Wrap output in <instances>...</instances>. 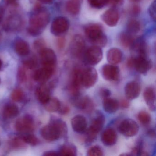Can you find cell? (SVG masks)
Here are the masks:
<instances>
[{
    "label": "cell",
    "instance_id": "1",
    "mask_svg": "<svg viewBox=\"0 0 156 156\" xmlns=\"http://www.w3.org/2000/svg\"><path fill=\"white\" fill-rule=\"evenodd\" d=\"M50 21L49 11L44 8H38L30 18L28 32L32 36L40 35L46 28Z\"/></svg>",
    "mask_w": 156,
    "mask_h": 156
},
{
    "label": "cell",
    "instance_id": "2",
    "mask_svg": "<svg viewBox=\"0 0 156 156\" xmlns=\"http://www.w3.org/2000/svg\"><path fill=\"white\" fill-rule=\"evenodd\" d=\"M68 133L66 123L61 119H55L49 125L41 129L42 136L47 141H53L60 138L66 137Z\"/></svg>",
    "mask_w": 156,
    "mask_h": 156
},
{
    "label": "cell",
    "instance_id": "3",
    "mask_svg": "<svg viewBox=\"0 0 156 156\" xmlns=\"http://www.w3.org/2000/svg\"><path fill=\"white\" fill-rule=\"evenodd\" d=\"M84 31L86 36L94 45L102 48L106 45L107 38L101 25L97 23L88 24L85 28Z\"/></svg>",
    "mask_w": 156,
    "mask_h": 156
},
{
    "label": "cell",
    "instance_id": "4",
    "mask_svg": "<svg viewBox=\"0 0 156 156\" xmlns=\"http://www.w3.org/2000/svg\"><path fill=\"white\" fill-rule=\"evenodd\" d=\"M118 130L125 136L132 137L138 133L139 127L135 120L131 119H126L119 124Z\"/></svg>",
    "mask_w": 156,
    "mask_h": 156
},
{
    "label": "cell",
    "instance_id": "5",
    "mask_svg": "<svg viewBox=\"0 0 156 156\" xmlns=\"http://www.w3.org/2000/svg\"><path fill=\"white\" fill-rule=\"evenodd\" d=\"M85 60L90 65L94 66L99 63L102 60L103 51L101 47L93 45L85 51Z\"/></svg>",
    "mask_w": 156,
    "mask_h": 156
},
{
    "label": "cell",
    "instance_id": "6",
    "mask_svg": "<svg viewBox=\"0 0 156 156\" xmlns=\"http://www.w3.org/2000/svg\"><path fill=\"white\" fill-rule=\"evenodd\" d=\"M98 78L97 72L95 68L88 67L82 70V85L86 88L94 86Z\"/></svg>",
    "mask_w": 156,
    "mask_h": 156
},
{
    "label": "cell",
    "instance_id": "7",
    "mask_svg": "<svg viewBox=\"0 0 156 156\" xmlns=\"http://www.w3.org/2000/svg\"><path fill=\"white\" fill-rule=\"evenodd\" d=\"M70 27V22L67 18L59 17L55 18L51 26V32L56 36H59L66 32Z\"/></svg>",
    "mask_w": 156,
    "mask_h": 156
},
{
    "label": "cell",
    "instance_id": "8",
    "mask_svg": "<svg viewBox=\"0 0 156 156\" xmlns=\"http://www.w3.org/2000/svg\"><path fill=\"white\" fill-rule=\"evenodd\" d=\"M85 46L84 39L80 34H76L73 37L70 44L71 53L75 57H80L84 53Z\"/></svg>",
    "mask_w": 156,
    "mask_h": 156
},
{
    "label": "cell",
    "instance_id": "9",
    "mask_svg": "<svg viewBox=\"0 0 156 156\" xmlns=\"http://www.w3.org/2000/svg\"><path fill=\"white\" fill-rule=\"evenodd\" d=\"M132 58L133 67L140 73L146 74L152 67V62L147 56H133Z\"/></svg>",
    "mask_w": 156,
    "mask_h": 156
},
{
    "label": "cell",
    "instance_id": "10",
    "mask_svg": "<svg viewBox=\"0 0 156 156\" xmlns=\"http://www.w3.org/2000/svg\"><path fill=\"white\" fill-rule=\"evenodd\" d=\"M102 73L104 79L111 82L118 81L120 76V71L118 66L110 64L103 66Z\"/></svg>",
    "mask_w": 156,
    "mask_h": 156
},
{
    "label": "cell",
    "instance_id": "11",
    "mask_svg": "<svg viewBox=\"0 0 156 156\" xmlns=\"http://www.w3.org/2000/svg\"><path fill=\"white\" fill-rule=\"evenodd\" d=\"M82 72L80 68H76L72 73L70 90L74 97L79 95V91L82 85Z\"/></svg>",
    "mask_w": 156,
    "mask_h": 156
},
{
    "label": "cell",
    "instance_id": "12",
    "mask_svg": "<svg viewBox=\"0 0 156 156\" xmlns=\"http://www.w3.org/2000/svg\"><path fill=\"white\" fill-rule=\"evenodd\" d=\"M41 63L43 66L55 67L56 62V56L52 50L44 48L40 51Z\"/></svg>",
    "mask_w": 156,
    "mask_h": 156
},
{
    "label": "cell",
    "instance_id": "13",
    "mask_svg": "<svg viewBox=\"0 0 156 156\" xmlns=\"http://www.w3.org/2000/svg\"><path fill=\"white\" fill-rule=\"evenodd\" d=\"M15 126L16 130L19 132L27 133L33 129L34 121L30 116H24L16 121Z\"/></svg>",
    "mask_w": 156,
    "mask_h": 156
},
{
    "label": "cell",
    "instance_id": "14",
    "mask_svg": "<svg viewBox=\"0 0 156 156\" xmlns=\"http://www.w3.org/2000/svg\"><path fill=\"white\" fill-rule=\"evenodd\" d=\"M105 118L101 112H97L87 131L97 135L103 129L105 125Z\"/></svg>",
    "mask_w": 156,
    "mask_h": 156
},
{
    "label": "cell",
    "instance_id": "15",
    "mask_svg": "<svg viewBox=\"0 0 156 156\" xmlns=\"http://www.w3.org/2000/svg\"><path fill=\"white\" fill-rule=\"evenodd\" d=\"M71 126L74 131L80 134L86 131L87 123L86 118L82 115L75 116L71 120Z\"/></svg>",
    "mask_w": 156,
    "mask_h": 156
},
{
    "label": "cell",
    "instance_id": "16",
    "mask_svg": "<svg viewBox=\"0 0 156 156\" xmlns=\"http://www.w3.org/2000/svg\"><path fill=\"white\" fill-rule=\"evenodd\" d=\"M125 93L126 97L129 100L136 99L140 94V85L136 81L129 82L125 86Z\"/></svg>",
    "mask_w": 156,
    "mask_h": 156
},
{
    "label": "cell",
    "instance_id": "17",
    "mask_svg": "<svg viewBox=\"0 0 156 156\" xmlns=\"http://www.w3.org/2000/svg\"><path fill=\"white\" fill-rule=\"evenodd\" d=\"M55 67L43 66L37 70L34 75V78L37 82H44L51 77L54 73Z\"/></svg>",
    "mask_w": 156,
    "mask_h": 156
},
{
    "label": "cell",
    "instance_id": "18",
    "mask_svg": "<svg viewBox=\"0 0 156 156\" xmlns=\"http://www.w3.org/2000/svg\"><path fill=\"white\" fill-rule=\"evenodd\" d=\"M119 17V13L117 10L110 9L102 15V19L107 25L110 27H114L118 23Z\"/></svg>",
    "mask_w": 156,
    "mask_h": 156
},
{
    "label": "cell",
    "instance_id": "19",
    "mask_svg": "<svg viewBox=\"0 0 156 156\" xmlns=\"http://www.w3.org/2000/svg\"><path fill=\"white\" fill-rule=\"evenodd\" d=\"M73 104L76 107L82 110H91L93 108V103L88 96L81 97L80 95L74 96L73 100Z\"/></svg>",
    "mask_w": 156,
    "mask_h": 156
},
{
    "label": "cell",
    "instance_id": "20",
    "mask_svg": "<svg viewBox=\"0 0 156 156\" xmlns=\"http://www.w3.org/2000/svg\"><path fill=\"white\" fill-rule=\"evenodd\" d=\"M144 100L151 111H155L156 109V92L155 89L152 87H148L144 90L143 93Z\"/></svg>",
    "mask_w": 156,
    "mask_h": 156
},
{
    "label": "cell",
    "instance_id": "21",
    "mask_svg": "<svg viewBox=\"0 0 156 156\" xmlns=\"http://www.w3.org/2000/svg\"><path fill=\"white\" fill-rule=\"evenodd\" d=\"M117 135L113 129H106L102 133L101 140L106 146H113L116 143Z\"/></svg>",
    "mask_w": 156,
    "mask_h": 156
},
{
    "label": "cell",
    "instance_id": "22",
    "mask_svg": "<svg viewBox=\"0 0 156 156\" xmlns=\"http://www.w3.org/2000/svg\"><path fill=\"white\" fill-rule=\"evenodd\" d=\"M123 58V54L121 50L118 48H113L109 49L107 54V59L109 64L116 65L119 63Z\"/></svg>",
    "mask_w": 156,
    "mask_h": 156
},
{
    "label": "cell",
    "instance_id": "23",
    "mask_svg": "<svg viewBox=\"0 0 156 156\" xmlns=\"http://www.w3.org/2000/svg\"><path fill=\"white\" fill-rule=\"evenodd\" d=\"M130 48L136 54V56H147V45L145 41L141 38L135 40Z\"/></svg>",
    "mask_w": 156,
    "mask_h": 156
},
{
    "label": "cell",
    "instance_id": "24",
    "mask_svg": "<svg viewBox=\"0 0 156 156\" xmlns=\"http://www.w3.org/2000/svg\"><path fill=\"white\" fill-rule=\"evenodd\" d=\"M118 101L115 98L107 97L103 100V108L104 110L109 114H113L117 111L119 107Z\"/></svg>",
    "mask_w": 156,
    "mask_h": 156
},
{
    "label": "cell",
    "instance_id": "25",
    "mask_svg": "<svg viewBox=\"0 0 156 156\" xmlns=\"http://www.w3.org/2000/svg\"><path fill=\"white\" fill-rule=\"evenodd\" d=\"M14 49L16 52L21 56L28 55L30 53L29 44L22 39H18L16 40L14 44Z\"/></svg>",
    "mask_w": 156,
    "mask_h": 156
},
{
    "label": "cell",
    "instance_id": "26",
    "mask_svg": "<svg viewBox=\"0 0 156 156\" xmlns=\"http://www.w3.org/2000/svg\"><path fill=\"white\" fill-rule=\"evenodd\" d=\"M38 100L43 104H45L51 98L50 90L45 85H42L38 87L36 92Z\"/></svg>",
    "mask_w": 156,
    "mask_h": 156
},
{
    "label": "cell",
    "instance_id": "27",
    "mask_svg": "<svg viewBox=\"0 0 156 156\" xmlns=\"http://www.w3.org/2000/svg\"><path fill=\"white\" fill-rule=\"evenodd\" d=\"M119 40L120 44L125 48L131 47L135 40L132 34L127 32H124L120 33Z\"/></svg>",
    "mask_w": 156,
    "mask_h": 156
},
{
    "label": "cell",
    "instance_id": "28",
    "mask_svg": "<svg viewBox=\"0 0 156 156\" xmlns=\"http://www.w3.org/2000/svg\"><path fill=\"white\" fill-rule=\"evenodd\" d=\"M66 9L72 15H77L81 9L80 0H68L66 4Z\"/></svg>",
    "mask_w": 156,
    "mask_h": 156
},
{
    "label": "cell",
    "instance_id": "29",
    "mask_svg": "<svg viewBox=\"0 0 156 156\" xmlns=\"http://www.w3.org/2000/svg\"><path fill=\"white\" fill-rule=\"evenodd\" d=\"M3 115L7 118L10 119L15 117L19 113L18 107L13 104H9L5 106L3 109Z\"/></svg>",
    "mask_w": 156,
    "mask_h": 156
},
{
    "label": "cell",
    "instance_id": "30",
    "mask_svg": "<svg viewBox=\"0 0 156 156\" xmlns=\"http://www.w3.org/2000/svg\"><path fill=\"white\" fill-rule=\"evenodd\" d=\"M59 155L62 156H76L77 150L76 147L72 143L65 144L60 149Z\"/></svg>",
    "mask_w": 156,
    "mask_h": 156
},
{
    "label": "cell",
    "instance_id": "31",
    "mask_svg": "<svg viewBox=\"0 0 156 156\" xmlns=\"http://www.w3.org/2000/svg\"><path fill=\"white\" fill-rule=\"evenodd\" d=\"M61 104L60 101L56 98H50L47 103L44 104L45 109L49 112H54L58 111Z\"/></svg>",
    "mask_w": 156,
    "mask_h": 156
},
{
    "label": "cell",
    "instance_id": "32",
    "mask_svg": "<svg viewBox=\"0 0 156 156\" xmlns=\"http://www.w3.org/2000/svg\"><path fill=\"white\" fill-rule=\"evenodd\" d=\"M20 23L21 21L19 17L17 16L10 17L5 23V29L9 30H15L19 27Z\"/></svg>",
    "mask_w": 156,
    "mask_h": 156
},
{
    "label": "cell",
    "instance_id": "33",
    "mask_svg": "<svg viewBox=\"0 0 156 156\" xmlns=\"http://www.w3.org/2000/svg\"><path fill=\"white\" fill-rule=\"evenodd\" d=\"M140 29V23L136 20H130L127 24V32L132 35L138 33Z\"/></svg>",
    "mask_w": 156,
    "mask_h": 156
},
{
    "label": "cell",
    "instance_id": "34",
    "mask_svg": "<svg viewBox=\"0 0 156 156\" xmlns=\"http://www.w3.org/2000/svg\"><path fill=\"white\" fill-rule=\"evenodd\" d=\"M138 119L140 122L144 125L149 124L151 119L150 115L146 111H142L138 115Z\"/></svg>",
    "mask_w": 156,
    "mask_h": 156
},
{
    "label": "cell",
    "instance_id": "35",
    "mask_svg": "<svg viewBox=\"0 0 156 156\" xmlns=\"http://www.w3.org/2000/svg\"><path fill=\"white\" fill-rule=\"evenodd\" d=\"M24 143L32 146H35L39 143V140L34 135H27L22 138Z\"/></svg>",
    "mask_w": 156,
    "mask_h": 156
},
{
    "label": "cell",
    "instance_id": "36",
    "mask_svg": "<svg viewBox=\"0 0 156 156\" xmlns=\"http://www.w3.org/2000/svg\"><path fill=\"white\" fill-rule=\"evenodd\" d=\"M103 155V150L99 146H95L91 147L87 151V156H101Z\"/></svg>",
    "mask_w": 156,
    "mask_h": 156
},
{
    "label": "cell",
    "instance_id": "37",
    "mask_svg": "<svg viewBox=\"0 0 156 156\" xmlns=\"http://www.w3.org/2000/svg\"><path fill=\"white\" fill-rule=\"evenodd\" d=\"M12 98L15 102H20L24 97V93L21 89H16L12 92L11 95Z\"/></svg>",
    "mask_w": 156,
    "mask_h": 156
},
{
    "label": "cell",
    "instance_id": "38",
    "mask_svg": "<svg viewBox=\"0 0 156 156\" xmlns=\"http://www.w3.org/2000/svg\"><path fill=\"white\" fill-rule=\"evenodd\" d=\"M24 65L27 68L30 69H33L38 65V60L35 56H33L29 59L25 60L23 62Z\"/></svg>",
    "mask_w": 156,
    "mask_h": 156
},
{
    "label": "cell",
    "instance_id": "39",
    "mask_svg": "<svg viewBox=\"0 0 156 156\" xmlns=\"http://www.w3.org/2000/svg\"><path fill=\"white\" fill-rule=\"evenodd\" d=\"M88 2L92 8L100 9L106 4V0H88Z\"/></svg>",
    "mask_w": 156,
    "mask_h": 156
},
{
    "label": "cell",
    "instance_id": "40",
    "mask_svg": "<svg viewBox=\"0 0 156 156\" xmlns=\"http://www.w3.org/2000/svg\"><path fill=\"white\" fill-rule=\"evenodd\" d=\"M156 0L151 3L148 8V13L150 17L154 21H156Z\"/></svg>",
    "mask_w": 156,
    "mask_h": 156
},
{
    "label": "cell",
    "instance_id": "41",
    "mask_svg": "<svg viewBox=\"0 0 156 156\" xmlns=\"http://www.w3.org/2000/svg\"><path fill=\"white\" fill-rule=\"evenodd\" d=\"M58 111H59L60 114H62V115H66V114L69 113V111H70V108L67 106H62V105H61Z\"/></svg>",
    "mask_w": 156,
    "mask_h": 156
},
{
    "label": "cell",
    "instance_id": "42",
    "mask_svg": "<svg viewBox=\"0 0 156 156\" xmlns=\"http://www.w3.org/2000/svg\"><path fill=\"white\" fill-rule=\"evenodd\" d=\"M122 0H106V4L112 6H115L121 3Z\"/></svg>",
    "mask_w": 156,
    "mask_h": 156
},
{
    "label": "cell",
    "instance_id": "43",
    "mask_svg": "<svg viewBox=\"0 0 156 156\" xmlns=\"http://www.w3.org/2000/svg\"><path fill=\"white\" fill-rule=\"evenodd\" d=\"M101 95L105 98L109 97L111 94V92L110 90L106 88H103L101 90Z\"/></svg>",
    "mask_w": 156,
    "mask_h": 156
},
{
    "label": "cell",
    "instance_id": "44",
    "mask_svg": "<svg viewBox=\"0 0 156 156\" xmlns=\"http://www.w3.org/2000/svg\"><path fill=\"white\" fill-rule=\"evenodd\" d=\"M19 79L22 82H23L25 80L26 74H25V71L23 69H20L19 70Z\"/></svg>",
    "mask_w": 156,
    "mask_h": 156
},
{
    "label": "cell",
    "instance_id": "45",
    "mask_svg": "<svg viewBox=\"0 0 156 156\" xmlns=\"http://www.w3.org/2000/svg\"><path fill=\"white\" fill-rule=\"evenodd\" d=\"M132 12L134 15H138L140 12V9L139 6L135 5L132 8Z\"/></svg>",
    "mask_w": 156,
    "mask_h": 156
},
{
    "label": "cell",
    "instance_id": "46",
    "mask_svg": "<svg viewBox=\"0 0 156 156\" xmlns=\"http://www.w3.org/2000/svg\"><path fill=\"white\" fill-rule=\"evenodd\" d=\"M44 43L41 40H39L36 42L35 43V48L36 49H40L41 51V48H42V46H43Z\"/></svg>",
    "mask_w": 156,
    "mask_h": 156
},
{
    "label": "cell",
    "instance_id": "47",
    "mask_svg": "<svg viewBox=\"0 0 156 156\" xmlns=\"http://www.w3.org/2000/svg\"><path fill=\"white\" fill-rule=\"evenodd\" d=\"M44 155L45 156H57V155H59V152H56V151H49L45 152L44 153Z\"/></svg>",
    "mask_w": 156,
    "mask_h": 156
},
{
    "label": "cell",
    "instance_id": "48",
    "mask_svg": "<svg viewBox=\"0 0 156 156\" xmlns=\"http://www.w3.org/2000/svg\"><path fill=\"white\" fill-rule=\"evenodd\" d=\"M121 107L123 108H127L129 106V102L126 100H123L121 102Z\"/></svg>",
    "mask_w": 156,
    "mask_h": 156
},
{
    "label": "cell",
    "instance_id": "49",
    "mask_svg": "<svg viewBox=\"0 0 156 156\" xmlns=\"http://www.w3.org/2000/svg\"><path fill=\"white\" fill-rule=\"evenodd\" d=\"M4 9H3V7L1 5H0V22H1L2 21L3 16H4Z\"/></svg>",
    "mask_w": 156,
    "mask_h": 156
},
{
    "label": "cell",
    "instance_id": "50",
    "mask_svg": "<svg viewBox=\"0 0 156 156\" xmlns=\"http://www.w3.org/2000/svg\"><path fill=\"white\" fill-rule=\"evenodd\" d=\"M7 3L11 5H16L18 4L19 0H5Z\"/></svg>",
    "mask_w": 156,
    "mask_h": 156
},
{
    "label": "cell",
    "instance_id": "51",
    "mask_svg": "<svg viewBox=\"0 0 156 156\" xmlns=\"http://www.w3.org/2000/svg\"><path fill=\"white\" fill-rule=\"evenodd\" d=\"M148 135L151 137H154L155 136V131L153 129H150L148 132Z\"/></svg>",
    "mask_w": 156,
    "mask_h": 156
},
{
    "label": "cell",
    "instance_id": "52",
    "mask_svg": "<svg viewBox=\"0 0 156 156\" xmlns=\"http://www.w3.org/2000/svg\"><path fill=\"white\" fill-rule=\"evenodd\" d=\"M41 2L44 4H51L52 3L53 0H39Z\"/></svg>",
    "mask_w": 156,
    "mask_h": 156
},
{
    "label": "cell",
    "instance_id": "53",
    "mask_svg": "<svg viewBox=\"0 0 156 156\" xmlns=\"http://www.w3.org/2000/svg\"><path fill=\"white\" fill-rule=\"evenodd\" d=\"M65 40L64 39H61L59 40V45L61 48L63 47L64 45Z\"/></svg>",
    "mask_w": 156,
    "mask_h": 156
},
{
    "label": "cell",
    "instance_id": "54",
    "mask_svg": "<svg viewBox=\"0 0 156 156\" xmlns=\"http://www.w3.org/2000/svg\"><path fill=\"white\" fill-rule=\"evenodd\" d=\"M2 62L1 60L0 59V69H1V68L2 67Z\"/></svg>",
    "mask_w": 156,
    "mask_h": 156
},
{
    "label": "cell",
    "instance_id": "55",
    "mask_svg": "<svg viewBox=\"0 0 156 156\" xmlns=\"http://www.w3.org/2000/svg\"><path fill=\"white\" fill-rule=\"evenodd\" d=\"M131 1L134 2H139L140 0H131Z\"/></svg>",
    "mask_w": 156,
    "mask_h": 156
},
{
    "label": "cell",
    "instance_id": "56",
    "mask_svg": "<svg viewBox=\"0 0 156 156\" xmlns=\"http://www.w3.org/2000/svg\"><path fill=\"white\" fill-rule=\"evenodd\" d=\"M0 82H1V80H0Z\"/></svg>",
    "mask_w": 156,
    "mask_h": 156
}]
</instances>
